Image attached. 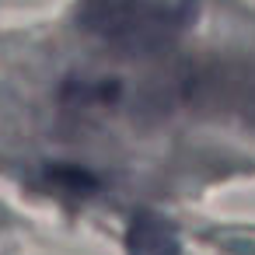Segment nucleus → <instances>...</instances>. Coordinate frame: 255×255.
Segmentation results:
<instances>
[{"mask_svg": "<svg viewBox=\"0 0 255 255\" xmlns=\"http://www.w3.org/2000/svg\"><path fill=\"white\" fill-rule=\"evenodd\" d=\"M185 7L168 0H88L84 25L105 42L129 49H154L182 28Z\"/></svg>", "mask_w": 255, "mask_h": 255, "instance_id": "1", "label": "nucleus"}, {"mask_svg": "<svg viewBox=\"0 0 255 255\" xmlns=\"http://www.w3.org/2000/svg\"><path fill=\"white\" fill-rule=\"evenodd\" d=\"M126 255H182L178 227L157 210H136L126 227Z\"/></svg>", "mask_w": 255, "mask_h": 255, "instance_id": "2", "label": "nucleus"}]
</instances>
